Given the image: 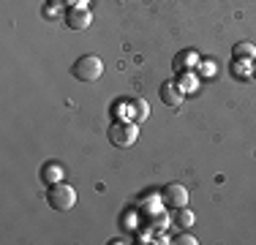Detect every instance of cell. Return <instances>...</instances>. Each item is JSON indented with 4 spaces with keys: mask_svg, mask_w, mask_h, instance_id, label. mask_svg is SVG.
Masks as SVG:
<instances>
[{
    "mask_svg": "<svg viewBox=\"0 0 256 245\" xmlns=\"http://www.w3.org/2000/svg\"><path fill=\"white\" fill-rule=\"evenodd\" d=\"M106 136L118 150H126V147H131L134 142H136L139 128H136V122H131V120H114L112 126H109Z\"/></svg>",
    "mask_w": 256,
    "mask_h": 245,
    "instance_id": "2",
    "label": "cell"
},
{
    "mask_svg": "<svg viewBox=\"0 0 256 245\" xmlns=\"http://www.w3.org/2000/svg\"><path fill=\"white\" fill-rule=\"evenodd\" d=\"M63 166L60 164H46L44 172H41V180L44 182H50V186H54V182H63Z\"/></svg>",
    "mask_w": 256,
    "mask_h": 245,
    "instance_id": "8",
    "label": "cell"
},
{
    "mask_svg": "<svg viewBox=\"0 0 256 245\" xmlns=\"http://www.w3.org/2000/svg\"><path fill=\"white\" fill-rule=\"evenodd\" d=\"M251 60H234L232 63V76H237V79H246V76H251Z\"/></svg>",
    "mask_w": 256,
    "mask_h": 245,
    "instance_id": "11",
    "label": "cell"
},
{
    "mask_svg": "<svg viewBox=\"0 0 256 245\" xmlns=\"http://www.w3.org/2000/svg\"><path fill=\"white\" fill-rule=\"evenodd\" d=\"M251 76L256 79V60H254V63H251Z\"/></svg>",
    "mask_w": 256,
    "mask_h": 245,
    "instance_id": "16",
    "label": "cell"
},
{
    "mask_svg": "<svg viewBox=\"0 0 256 245\" xmlns=\"http://www.w3.org/2000/svg\"><path fill=\"white\" fill-rule=\"evenodd\" d=\"M63 22H66V28H68V30H88L90 28V11H88V6H71V8L66 11Z\"/></svg>",
    "mask_w": 256,
    "mask_h": 245,
    "instance_id": "5",
    "label": "cell"
},
{
    "mask_svg": "<svg viewBox=\"0 0 256 245\" xmlns=\"http://www.w3.org/2000/svg\"><path fill=\"white\" fill-rule=\"evenodd\" d=\"M182 98H186V93L180 90L178 82H164V84H161V101L166 104V106L178 109L180 104H182Z\"/></svg>",
    "mask_w": 256,
    "mask_h": 245,
    "instance_id": "6",
    "label": "cell"
},
{
    "mask_svg": "<svg viewBox=\"0 0 256 245\" xmlns=\"http://www.w3.org/2000/svg\"><path fill=\"white\" fill-rule=\"evenodd\" d=\"M188 199H191V194H188V188L180 186V182H169V186L164 188V202H166L172 210L188 207Z\"/></svg>",
    "mask_w": 256,
    "mask_h": 245,
    "instance_id": "4",
    "label": "cell"
},
{
    "mask_svg": "<svg viewBox=\"0 0 256 245\" xmlns=\"http://www.w3.org/2000/svg\"><path fill=\"white\" fill-rule=\"evenodd\" d=\"M46 202H50L52 210L66 212L76 204V191L71 186H66V182H54V186H50V191H46Z\"/></svg>",
    "mask_w": 256,
    "mask_h": 245,
    "instance_id": "3",
    "label": "cell"
},
{
    "mask_svg": "<svg viewBox=\"0 0 256 245\" xmlns=\"http://www.w3.org/2000/svg\"><path fill=\"white\" fill-rule=\"evenodd\" d=\"M194 220H196V216H194V212L188 210V207H180V210H178V216H174V224H178L180 229H191V226H194Z\"/></svg>",
    "mask_w": 256,
    "mask_h": 245,
    "instance_id": "10",
    "label": "cell"
},
{
    "mask_svg": "<svg viewBox=\"0 0 256 245\" xmlns=\"http://www.w3.org/2000/svg\"><path fill=\"white\" fill-rule=\"evenodd\" d=\"M131 104H134V109H136V112H134V118H136V120H144L150 114V106L144 101H139V98H136V101H131Z\"/></svg>",
    "mask_w": 256,
    "mask_h": 245,
    "instance_id": "12",
    "label": "cell"
},
{
    "mask_svg": "<svg viewBox=\"0 0 256 245\" xmlns=\"http://www.w3.org/2000/svg\"><path fill=\"white\" fill-rule=\"evenodd\" d=\"M71 74L79 82H98L104 76V60L96 58V54H82L74 66H71Z\"/></svg>",
    "mask_w": 256,
    "mask_h": 245,
    "instance_id": "1",
    "label": "cell"
},
{
    "mask_svg": "<svg viewBox=\"0 0 256 245\" xmlns=\"http://www.w3.org/2000/svg\"><path fill=\"white\" fill-rule=\"evenodd\" d=\"M196 63H199V58H196L194 49H182V52H178V54H174V60H172V66H174V71H178V74L191 71Z\"/></svg>",
    "mask_w": 256,
    "mask_h": 245,
    "instance_id": "7",
    "label": "cell"
},
{
    "mask_svg": "<svg viewBox=\"0 0 256 245\" xmlns=\"http://www.w3.org/2000/svg\"><path fill=\"white\" fill-rule=\"evenodd\" d=\"M180 90H182V93H188V90H196V79L191 76V71L182 74V79H180Z\"/></svg>",
    "mask_w": 256,
    "mask_h": 245,
    "instance_id": "13",
    "label": "cell"
},
{
    "mask_svg": "<svg viewBox=\"0 0 256 245\" xmlns=\"http://www.w3.org/2000/svg\"><path fill=\"white\" fill-rule=\"evenodd\" d=\"M232 58H234V60H251V63H254V60H256V46L248 44V41H242V44L234 46Z\"/></svg>",
    "mask_w": 256,
    "mask_h": 245,
    "instance_id": "9",
    "label": "cell"
},
{
    "mask_svg": "<svg viewBox=\"0 0 256 245\" xmlns=\"http://www.w3.org/2000/svg\"><path fill=\"white\" fill-rule=\"evenodd\" d=\"M172 242H174V245H196V237L188 234V232H182V234H180V237H174Z\"/></svg>",
    "mask_w": 256,
    "mask_h": 245,
    "instance_id": "14",
    "label": "cell"
},
{
    "mask_svg": "<svg viewBox=\"0 0 256 245\" xmlns=\"http://www.w3.org/2000/svg\"><path fill=\"white\" fill-rule=\"evenodd\" d=\"M50 6H66V3H71V0H46Z\"/></svg>",
    "mask_w": 256,
    "mask_h": 245,
    "instance_id": "15",
    "label": "cell"
}]
</instances>
